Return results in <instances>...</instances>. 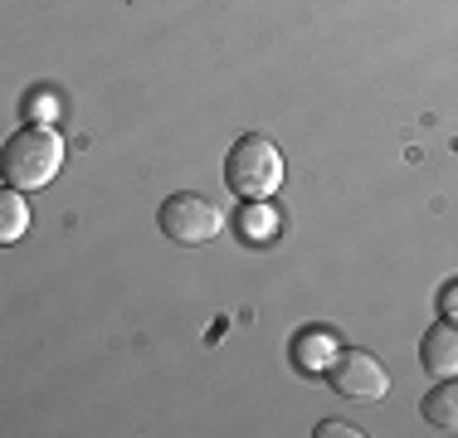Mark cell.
Returning <instances> with one entry per match:
<instances>
[{
	"mask_svg": "<svg viewBox=\"0 0 458 438\" xmlns=\"http://www.w3.org/2000/svg\"><path fill=\"white\" fill-rule=\"evenodd\" d=\"M327 380H332V390L346 394V400H380V394L390 390L386 366H380L370 350H352V346L327 360Z\"/></svg>",
	"mask_w": 458,
	"mask_h": 438,
	"instance_id": "cell-4",
	"label": "cell"
},
{
	"mask_svg": "<svg viewBox=\"0 0 458 438\" xmlns=\"http://www.w3.org/2000/svg\"><path fill=\"white\" fill-rule=\"evenodd\" d=\"M234 229H239V239L244 244H274V234H278V215L268 210V200H254V205H244V215L234 219Z\"/></svg>",
	"mask_w": 458,
	"mask_h": 438,
	"instance_id": "cell-7",
	"label": "cell"
},
{
	"mask_svg": "<svg viewBox=\"0 0 458 438\" xmlns=\"http://www.w3.org/2000/svg\"><path fill=\"white\" fill-rule=\"evenodd\" d=\"M444 316H454V322H458V288L444 292Z\"/></svg>",
	"mask_w": 458,
	"mask_h": 438,
	"instance_id": "cell-11",
	"label": "cell"
},
{
	"mask_svg": "<svg viewBox=\"0 0 458 438\" xmlns=\"http://www.w3.org/2000/svg\"><path fill=\"white\" fill-rule=\"evenodd\" d=\"M225 185H229V195H239L244 205L278 195V185H283L278 147L268 137H259V131H244V137L225 151Z\"/></svg>",
	"mask_w": 458,
	"mask_h": 438,
	"instance_id": "cell-2",
	"label": "cell"
},
{
	"mask_svg": "<svg viewBox=\"0 0 458 438\" xmlns=\"http://www.w3.org/2000/svg\"><path fill=\"white\" fill-rule=\"evenodd\" d=\"M420 414H424V424H429V429L458 434V380H439V385L420 400Z\"/></svg>",
	"mask_w": 458,
	"mask_h": 438,
	"instance_id": "cell-6",
	"label": "cell"
},
{
	"mask_svg": "<svg viewBox=\"0 0 458 438\" xmlns=\"http://www.w3.org/2000/svg\"><path fill=\"white\" fill-rule=\"evenodd\" d=\"M420 366L429 370L434 380H454L458 375V322L444 316L429 332L420 336Z\"/></svg>",
	"mask_w": 458,
	"mask_h": 438,
	"instance_id": "cell-5",
	"label": "cell"
},
{
	"mask_svg": "<svg viewBox=\"0 0 458 438\" xmlns=\"http://www.w3.org/2000/svg\"><path fill=\"white\" fill-rule=\"evenodd\" d=\"M25 229H30V205H25V195L10 185V190L0 195V244H15Z\"/></svg>",
	"mask_w": 458,
	"mask_h": 438,
	"instance_id": "cell-8",
	"label": "cell"
},
{
	"mask_svg": "<svg viewBox=\"0 0 458 438\" xmlns=\"http://www.w3.org/2000/svg\"><path fill=\"white\" fill-rule=\"evenodd\" d=\"M336 434H342V438H361V429H356V424H346V419H322L318 424V438H336Z\"/></svg>",
	"mask_w": 458,
	"mask_h": 438,
	"instance_id": "cell-10",
	"label": "cell"
},
{
	"mask_svg": "<svg viewBox=\"0 0 458 438\" xmlns=\"http://www.w3.org/2000/svg\"><path fill=\"white\" fill-rule=\"evenodd\" d=\"M332 356H336V346L327 341L322 332H312V336H298V341H293V360H298V366H308V370L327 366Z\"/></svg>",
	"mask_w": 458,
	"mask_h": 438,
	"instance_id": "cell-9",
	"label": "cell"
},
{
	"mask_svg": "<svg viewBox=\"0 0 458 438\" xmlns=\"http://www.w3.org/2000/svg\"><path fill=\"white\" fill-rule=\"evenodd\" d=\"M64 166V137L45 122H25L15 137L5 141V156H0V171L15 190H39L49 185Z\"/></svg>",
	"mask_w": 458,
	"mask_h": 438,
	"instance_id": "cell-1",
	"label": "cell"
},
{
	"mask_svg": "<svg viewBox=\"0 0 458 438\" xmlns=\"http://www.w3.org/2000/svg\"><path fill=\"white\" fill-rule=\"evenodd\" d=\"M157 224H161V234H166L171 244L195 248V244H210V239L225 229V210L210 200V195L176 190V195H166V200H161Z\"/></svg>",
	"mask_w": 458,
	"mask_h": 438,
	"instance_id": "cell-3",
	"label": "cell"
}]
</instances>
